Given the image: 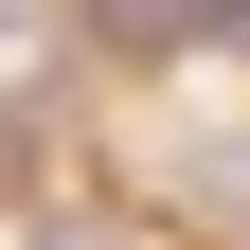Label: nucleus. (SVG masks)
I'll return each instance as SVG.
<instances>
[{
	"mask_svg": "<svg viewBox=\"0 0 250 250\" xmlns=\"http://www.w3.org/2000/svg\"><path fill=\"white\" fill-rule=\"evenodd\" d=\"M107 36H232V0H107Z\"/></svg>",
	"mask_w": 250,
	"mask_h": 250,
	"instance_id": "f257e3e1",
	"label": "nucleus"
},
{
	"mask_svg": "<svg viewBox=\"0 0 250 250\" xmlns=\"http://www.w3.org/2000/svg\"><path fill=\"white\" fill-rule=\"evenodd\" d=\"M232 36H250V0H232Z\"/></svg>",
	"mask_w": 250,
	"mask_h": 250,
	"instance_id": "f03ea898",
	"label": "nucleus"
}]
</instances>
